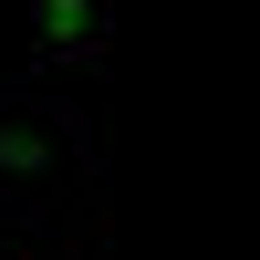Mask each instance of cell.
Wrapping results in <instances>:
<instances>
[{
	"label": "cell",
	"instance_id": "6da1fadb",
	"mask_svg": "<svg viewBox=\"0 0 260 260\" xmlns=\"http://www.w3.org/2000/svg\"><path fill=\"white\" fill-rule=\"evenodd\" d=\"M73 177H83L73 115H62V104L11 94V104H0V198H62Z\"/></svg>",
	"mask_w": 260,
	"mask_h": 260
},
{
	"label": "cell",
	"instance_id": "7a4b0ae2",
	"mask_svg": "<svg viewBox=\"0 0 260 260\" xmlns=\"http://www.w3.org/2000/svg\"><path fill=\"white\" fill-rule=\"evenodd\" d=\"M31 42L52 62H94L104 42H115V11H104V0H31Z\"/></svg>",
	"mask_w": 260,
	"mask_h": 260
}]
</instances>
